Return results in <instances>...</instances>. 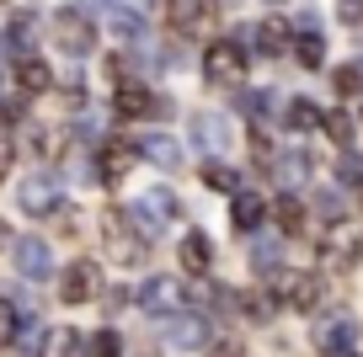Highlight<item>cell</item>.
<instances>
[{"mask_svg": "<svg viewBox=\"0 0 363 357\" xmlns=\"http://www.w3.org/2000/svg\"><path fill=\"white\" fill-rule=\"evenodd\" d=\"M203 80L219 91L246 86V48L240 43H208L203 48Z\"/></svg>", "mask_w": 363, "mask_h": 357, "instance_id": "cell-1", "label": "cell"}, {"mask_svg": "<svg viewBox=\"0 0 363 357\" xmlns=\"http://www.w3.org/2000/svg\"><path fill=\"white\" fill-rule=\"evenodd\" d=\"M315 346L326 357H347V352H358L363 346V325L352 320V314H326V320H315Z\"/></svg>", "mask_w": 363, "mask_h": 357, "instance_id": "cell-2", "label": "cell"}, {"mask_svg": "<svg viewBox=\"0 0 363 357\" xmlns=\"http://www.w3.org/2000/svg\"><path fill=\"white\" fill-rule=\"evenodd\" d=\"M107 251L118 256V267H139V261H145V234L134 230L128 208H113V213H107Z\"/></svg>", "mask_w": 363, "mask_h": 357, "instance_id": "cell-3", "label": "cell"}, {"mask_svg": "<svg viewBox=\"0 0 363 357\" xmlns=\"http://www.w3.org/2000/svg\"><path fill=\"white\" fill-rule=\"evenodd\" d=\"M320 256L331 261V267H358L363 261V224H352V219H342V224H331V234L320 240Z\"/></svg>", "mask_w": 363, "mask_h": 357, "instance_id": "cell-4", "label": "cell"}, {"mask_svg": "<svg viewBox=\"0 0 363 357\" xmlns=\"http://www.w3.org/2000/svg\"><path fill=\"white\" fill-rule=\"evenodd\" d=\"M128 219L139 224L145 234H155V230H166L171 219H177V192H166V187H150L145 198L128 208Z\"/></svg>", "mask_w": 363, "mask_h": 357, "instance_id": "cell-5", "label": "cell"}, {"mask_svg": "<svg viewBox=\"0 0 363 357\" xmlns=\"http://www.w3.org/2000/svg\"><path fill=\"white\" fill-rule=\"evenodd\" d=\"M54 38H59V48H65L69 59H86L91 48H96V27H91L80 11H59L54 16Z\"/></svg>", "mask_w": 363, "mask_h": 357, "instance_id": "cell-6", "label": "cell"}, {"mask_svg": "<svg viewBox=\"0 0 363 357\" xmlns=\"http://www.w3.org/2000/svg\"><path fill=\"white\" fill-rule=\"evenodd\" d=\"M11 256H16V272H22L27 283L54 278V251H48V240H38V234H22L11 246Z\"/></svg>", "mask_w": 363, "mask_h": 357, "instance_id": "cell-7", "label": "cell"}, {"mask_svg": "<svg viewBox=\"0 0 363 357\" xmlns=\"http://www.w3.org/2000/svg\"><path fill=\"white\" fill-rule=\"evenodd\" d=\"M139 310L155 314V320L182 314V283H177V278H150L145 288H139Z\"/></svg>", "mask_w": 363, "mask_h": 357, "instance_id": "cell-8", "label": "cell"}, {"mask_svg": "<svg viewBox=\"0 0 363 357\" xmlns=\"http://www.w3.org/2000/svg\"><path fill=\"white\" fill-rule=\"evenodd\" d=\"M96 288H102L96 261H69V267L59 272V299H65V304H91V299H96Z\"/></svg>", "mask_w": 363, "mask_h": 357, "instance_id": "cell-9", "label": "cell"}, {"mask_svg": "<svg viewBox=\"0 0 363 357\" xmlns=\"http://www.w3.org/2000/svg\"><path fill=\"white\" fill-rule=\"evenodd\" d=\"M278 299H284L289 310L310 314L320 304V278L315 272H278Z\"/></svg>", "mask_w": 363, "mask_h": 357, "instance_id": "cell-10", "label": "cell"}, {"mask_svg": "<svg viewBox=\"0 0 363 357\" xmlns=\"http://www.w3.org/2000/svg\"><path fill=\"white\" fill-rule=\"evenodd\" d=\"M113 107H118V118H155V112H166V101H160L150 86H139V80H123L118 96H113Z\"/></svg>", "mask_w": 363, "mask_h": 357, "instance_id": "cell-11", "label": "cell"}, {"mask_svg": "<svg viewBox=\"0 0 363 357\" xmlns=\"http://www.w3.org/2000/svg\"><path fill=\"white\" fill-rule=\"evenodd\" d=\"M193 139H198V149L219 155V149L230 144V118H219V112H193Z\"/></svg>", "mask_w": 363, "mask_h": 357, "instance_id": "cell-12", "label": "cell"}, {"mask_svg": "<svg viewBox=\"0 0 363 357\" xmlns=\"http://www.w3.org/2000/svg\"><path fill=\"white\" fill-rule=\"evenodd\" d=\"M16 198H22L27 213H54V208H59V181H54V176H27Z\"/></svg>", "mask_w": 363, "mask_h": 357, "instance_id": "cell-13", "label": "cell"}, {"mask_svg": "<svg viewBox=\"0 0 363 357\" xmlns=\"http://www.w3.org/2000/svg\"><path fill=\"white\" fill-rule=\"evenodd\" d=\"M262 219H267V203H262L257 192H235V208H230V224H235V234L262 230Z\"/></svg>", "mask_w": 363, "mask_h": 357, "instance_id": "cell-14", "label": "cell"}, {"mask_svg": "<svg viewBox=\"0 0 363 357\" xmlns=\"http://www.w3.org/2000/svg\"><path fill=\"white\" fill-rule=\"evenodd\" d=\"M257 48H262V54H272V59L294 48V33H289V22H284V16H267V22L257 27Z\"/></svg>", "mask_w": 363, "mask_h": 357, "instance_id": "cell-15", "label": "cell"}, {"mask_svg": "<svg viewBox=\"0 0 363 357\" xmlns=\"http://www.w3.org/2000/svg\"><path fill=\"white\" fill-rule=\"evenodd\" d=\"M214 22V6L208 0H177V11H171V27L177 33H198V27Z\"/></svg>", "mask_w": 363, "mask_h": 357, "instance_id": "cell-16", "label": "cell"}, {"mask_svg": "<svg viewBox=\"0 0 363 357\" xmlns=\"http://www.w3.org/2000/svg\"><path fill=\"white\" fill-rule=\"evenodd\" d=\"M177 256H182V267H187V272H208V261H214V246H208V234H182V251H177Z\"/></svg>", "mask_w": 363, "mask_h": 357, "instance_id": "cell-17", "label": "cell"}, {"mask_svg": "<svg viewBox=\"0 0 363 357\" xmlns=\"http://www.w3.org/2000/svg\"><path fill=\"white\" fill-rule=\"evenodd\" d=\"M16 86H22L27 96H43V91L54 86V69H48L43 59H22V64H16Z\"/></svg>", "mask_w": 363, "mask_h": 357, "instance_id": "cell-18", "label": "cell"}, {"mask_svg": "<svg viewBox=\"0 0 363 357\" xmlns=\"http://www.w3.org/2000/svg\"><path fill=\"white\" fill-rule=\"evenodd\" d=\"M43 357H80V336L69 331V325H54V331H43V346H38Z\"/></svg>", "mask_w": 363, "mask_h": 357, "instance_id": "cell-19", "label": "cell"}, {"mask_svg": "<svg viewBox=\"0 0 363 357\" xmlns=\"http://www.w3.org/2000/svg\"><path fill=\"white\" fill-rule=\"evenodd\" d=\"M128 166H134V149H123V144H107V149H102V160H96V181H118Z\"/></svg>", "mask_w": 363, "mask_h": 357, "instance_id": "cell-20", "label": "cell"}, {"mask_svg": "<svg viewBox=\"0 0 363 357\" xmlns=\"http://www.w3.org/2000/svg\"><path fill=\"white\" fill-rule=\"evenodd\" d=\"M166 341L171 346H203V320H166Z\"/></svg>", "mask_w": 363, "mask_h": 357, "instance_id": "cell-21", "label": "cell"}, {"mask_svg": "<svg viewBox=\"0 0 363 357\" xmlns=\"http://www.w3.org/2000/svg\"><path fill=\"white\" fill-rule=\"evenodd\" d=\"M107 27H113L118 38H139V27H145V22H139V11L128 6V0H113V11H107Z\"/></svg>", "mask_w": 363, "mask_h": 357, "instance_id": "cell-22", "label": "cell"}, {"mask_svg": "<svg viewBox=\"0 0 363 357\" xmlns=\"http://www.w3.org/2000/svg\"><path fill=\"white\" fill-rule=\"evenodd\" d=\"M284 123L294 128V134H305V128H320L326 118H320V107H310V101H289V107H284Z\"/></svg>", "mask_w": 363, "mask_h": 357, "instance_id": "cell-23", "label": "cell"}, {"mask_svg": "<svg viewBox=\"0 0 363 357\" xmlns=\"http://www.w3.org/2000/svg\"><path fill=\"white\" fill-rule=\"evenodd\" d=\"M272 171H278V181H305L315 166H310L305 149H289V155H278V166H272Z\"/></svg>", "mask_w": 363, "mask_h": 357, "instance_id": "cell-24", "label": "cell"}, {"mask_svg": "<svg viewBox=\"0 0 363 357\" xmlns=\"http://www.w3.org/2000/svg\"><path fill=\"white\" fill-rule=\"evenodd\" d=\"M331 91L337 96H363V64H337L331 69Z\"/></svg>", "mask_w": 363, "mask_h": 357, "instance_id": "cell-25", "label": "cell"}, {"mask_svg": "<svg viewBox=\"0 0 363 357\" xmlns=\"http://www.w3.org/2000/svg\"><path fill=\"white\" fill-rule=\"evenodd\" d=\"M139 149H145L155 166H177V155H182L177 139H166V134H145V144H139Z\"/></svg>", "mask_w": 363, "mask_h": 357, "instance_id": "cell-26", "label": "cell"}, {"mask_svg": "<svg viewBox=\"0 0 363 357\" xmlns=\"http://www.w3.org/2000/svg\"><path fill=\"white\" fill-rule=\"evenodd\" d=\"M320 48H326V43H320V33H310V27L294 38V54H299V64H305V69H320V59H326Z\"/></svg>", "mask_w": 363, "mask_h": 357, "instance_id": "cell-27", "label": "cell"}, {"mask_svg": "<svg viewBox=\"0 0 363 357\" xmlns=\"http://www.w3.org/2000/svg\"><path fill=\"white\" fill-rule=\"evenodd\" d=\"M272 213H278V230H284V234H299V230H305V203H299V198H284Z\"/></svg>", "mask_w": 363, "mask_h": 357, "instance_id": "cell-28", "label": "cell"}, {"mask_svg": "<svg viewBox=\"0 0 363 357\" xmlns=\"http://www.w3.org/2000/svg\"><path fill=\"white\" fill-rule=\"evenodd\" d=\"M203 181H208L214 192H235V181H240V176L225 166V160H208V166H203Z\"/></svg>", "mask_w": 363, "mask_h": 357, "instance_id": "cell-29", "label": "cell"}, {"mask_svg": "<svg viewBox=\"0 0 363 357\" xmlns=\"http://www.w3.org/2000/svg\"><path fill=\"white\" fill-rule=\"evenodd\" d=\"M91 352H96V357H123V336H118V331H96V336H91Z\"/></svg>", "mask_w": 363, "mask_h": 357, "instance_id": "cell-30", "label": "cell"}, {"mask_svg": "<svg viewBox=\"0 0 363 357\" xmlns=\"http://www.w3.org/2000/svg\"><path fill=\"white\" fill-rule=\"evenodd\" d=\"M320 128H326V134L337 139V144H347V139H352V123H347V118H342V112H331V118H326V123H320Z\"/></svg>", "mask_w": 363, "mask_h": 357, "instance_id": "cell-31", "label": "cell"}, {"mask_svg": "<svg viewBox=\"0 0 363 357\" xmlns=\"http://www.w3.org/2000/svg\"><path fill=\"white\" fill-rule=\"evenodd\" d=\"M11 341H16V310L0 304V346H11Z\"/></svg>", "mask_w": 363, "mask_h": 357, "instance_id": "cell-32", "label": "cell"}, {"mask_svg": "<svg viewBox=\"0 0 363 357\" xmlns=\"http://www.w3.org/2000/svg\"><path fill=\"white\" fill-rule=\"evenodd\" d=\"M11 43H16V48H27V43H33V16H16V27H11Z\"/></svg>", "mask_w": 363, "mask_h": 357, "instance_id": "cell-33", "label": "cell"}, {"mask_svg": "<svg viewBox=\"0 0 363 357\" xmlns=\"http://www.w3.org/2000/svg\"><path fill=\"white\" fill-rule=\"evenodd\" d=\"M251 256H257V267H262V272H272V267H278V246H267V240H262V246L251 251Z\"/></svg>", "mask_w": 363, "mask_h": 357, "instance_id": "cell-34", "label": "cell"}, {"mask_svg": "<svg viewBox=\"0 0 363 357\" xmlns=\"http://www.w3.org/2000/svg\"><path fill=\"white\" fill-rule=\"evenodd\" d=\"M11 160H16V144H11V139H0V181L11 176Z\"/></svg>", "mask_w": 363, "mask_h": 357, "instance_id": "cell-35", "label": "cell"}, {"mask_svg": "<svg viewBox=\"0 0 363 357\" xmlns=\"http://www.w3.org/2000/svg\"><path fill=\"white\" fill-rule=\"evenodd\" d=\"M214 357H240V352H235V341H214Z\"/></svg>", "mask_w": 363, "mask_h": 357, "instance_id": "cell-36", "label": "cell"}, {"mask_svg": "<svg viewBox=\"0 0 363 357\" xmlns=\"http://www.w3.org/2000/svg\"><path fill=\"white\" fill-rule=\"evenodd\" d=\"M0 246H6V224H0Z\"/></svg>", "mask_w": 363, "mask_h": 357, "instance_id": "cell-37", "label": "cell"}, {"mask_svg": "<svg viewBox=\"0 0 363 357\" xmlns=\"http://www.w3.org/2000/svg\"><path fill=\"white\" fill-rule=\"evenodd\" d=\"M272 6H284V0H272Z\"/></svg>", "mask_w": 363, "mask_h": 357, "instance_id": "cell-38", "label": "cell"}, {"mask_svg": "<svg viewBox=\"0 0 363 357\" xmlns=\"http://www.w3.org/2000/svg\"><path fill=\"white\" fill-rule=\"evenodd\" d=\"M347 357H358V352H347Z\"/></svg>", "mask_w": 363, "mask_h": 357, "instance_id": "cell-39", "label": "cell"}]
</instances>
